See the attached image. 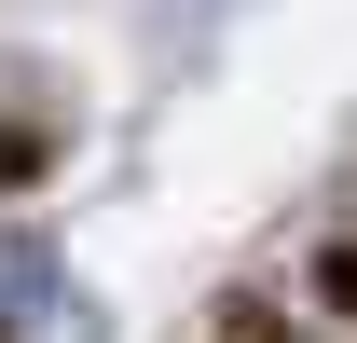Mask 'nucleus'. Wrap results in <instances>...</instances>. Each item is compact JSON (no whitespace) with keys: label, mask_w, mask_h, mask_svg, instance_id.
<instances>
[{"label":"nucleus","mask_w":357,"mask_h":343,"mask_svg":"<svg viewBox=\"0 0 357 343\" xmlns=\"http://www.w3.org/2000/svg\"><path fill=\"white\" fill-rule=\"evenodd\" d=\"M42 151H55L42 124H0V192H28V178H42Z\"/></svg>","instance_id":"f257e3e1"}]
</instances>
